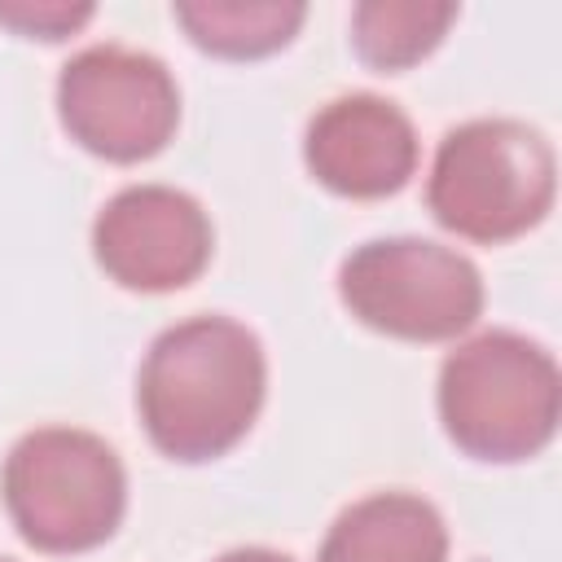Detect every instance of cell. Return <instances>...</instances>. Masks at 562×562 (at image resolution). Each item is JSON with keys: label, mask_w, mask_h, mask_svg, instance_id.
<instances>
[{"label": "cell", "mask_w": 562, "mask_h": 562, "mask_svg": "<svg viewBox=\"0 0 562 562\" xmlns=\"http://www.w3.org/2000/svg\"><path fill=\"white\" fill-rule=\"evenodd\" d=\"M57 114L70 140L105 162L154 158L180 123V88L154 53L88 44L57 75Z\"/></svg>", "instance_id": "6"}, {"label": "cell", "mask_w": 562, "mask_h": 562, "mask_svg": "<svg viewBox=\"0 0 562 562\" xmlns=\"http://www.w3.org/2000/svg\"><path fill=\"white\" fill-rule=\"evenodd\" d=\"M0 562H13V558H0Z\"/></svg>", "instance_id": "14"}, {"label": "cell", "mask_w": 562, "mask_h": 562, "mask_svg": "<svg viewBox=\"0 0 562 562\" xmlns=\"http://www.w3.org/2000/svg\"><path fill=\"white\" fill-rule=\"evenodd\" d=\"M92 18L83 0H0V22L31 40H66Z\"/></svg>", "instance_id": "12"}, {"label": "cell", "mask_w": 562, "mask_h": 562, "mask_svg": "<svg viewBox=\"0 0 562 562\" xmlns=\"http://www.w3.org/2000/svg\"><path fill=\"white\" fill-rule=\"evenodd\" d=\"M0 492L18 536L44 553L105 544L127 509L119 452L79 426H40L22 435L4 457Z\"/></svg>", "instance_id": "4"}, {"label": "cell", "mask_w": 562, "mask_h": 562, "mask_svg": "<svg viewBox=\"0 0 562 562\" xmlns=\"http://www.w3.org/2000/svg\"><path fill=\"white\" fill-rule=\"evenodd\" d=\"M452 22L448 0H364L351 9V44L373 70H408L439 48Z\"/></svg>", "instance_id": "11"}, {"label": "cell", "mask_w": 562, "mask_h": 562, "mask_svg": "<svg viewBox=\"0 0 562 562\" xmlns=\"http://www.w3.org/2000/svg\"><path fill=\"white\" fill-rule=\"evenodd\" d=\"M211 220L171 184H127L92 220V255L123 290L162 294L211 263Z\"/></svg>", "instance_id": "7"}, {"label": "cell", "mask_w": 562, "mask_h": 562, "mask_svg": "<svg viewBox=\"0 0 562 562\" xmlns=\"http://www.w3.org/2000/svg\"><path fill=\"white\" fill-rule=\"evenodd\" d=\"M215 562H294V558H285V553H277V549L250 544V549H228V553H220Z\"/></svg>", "instance_id": "13"}, {"label": "cell", "mask_w": 562, "mask_h": 562, "mask_svg": "<svg viewBox=\"0 0 562 562\" xmlns=\"http://www.w3.org/2000/svg\"><path fill=\"white\" fill-rule=\"evenodd\" d=\"M303 162L342 198H386L417 171V132L395 101L378 92H347L312 114Z\"/></svg>", "instance_id": "8"}, {"label": "cell", "mask_w": 562, "mask_h": 562, "mask_svg": "<svg viewBox=\"0 0 562 562\" xmlns=\"http://www.w3.org/2000/svg\"><path fill=\"white\" fill-rule=\"evenodd\" d=\"M176 22L215 57H263L294 40L307 9L299 0H180Z\"/></svg>", "instance_id": "10"}, {"label": "cell", "mask_w": 562, "mask_h": 562, "mask_svg": "<svg viewBox=\"0 0 562 562\" xmlns=\"http://www.w3.org/2000/svg\"><path fill=\"white\" fill-rule=\"evenodd\" d=\"M321 562H448V527L413 492H373L334 518Z\"/></svg>", "instance_id": "9"}, {"label": "cell", "mask_w": 562, "mask_h": 562, "mask_svg": "<svg viewBox=\"0 0 562 562\" xmlns=\"http://www.w3.org/2000/svg\"><path fill=\"white\" fill-rule=\"evenodd\" d=\"M347 312L391 338L443 342L465 334L483 312L479 268L430 237H378L356 246L338 268Z\"/></svg>", "instance_id": "5"}, {"label": "cell", "mask_w": 562, "mask_h": 562, "mask_svg": "<svg viewBox=\"0 0 562 562\" xmlns=\"http://www.w3.org/2000/svg\"><path fill=\"white\" fill-rule=\"evenodd\" d=\"M558 360L514 329L465 338L439 369V422L479 461L536 457L558 430Z\"/></svg>", "instance_id": "3"}, {"label": "cell", "mask_w": 562, "mask_h": 562, "mask_svg": "<svg viewBox=\"0 0 562 562\" xmlns=\"http://www.w3.org/2000/svg\"><path fill=\"white\" fill-rule=\"evenodd\" d=\"M268 360L233 316H189L162 329L136 373V413L171 461H215L246 439L263 408Z\"/></svg>", "instance_id": "1"}, {"label": "cell", "mask_w": 562, "mask_h": 562, "mask_svg": "<svg viewBox=\"0 0 562 562\" xmlns=\"http://www.w3.org/2000/svg\"><path fill=\"white\" fill-rule=\"evenodd\" d=\"M558 193V158L522 119H470L452 127L426 176L430 215L465 241H509L536 228Z\"/></svg>", "instance_id": "2"}]
</instances>
